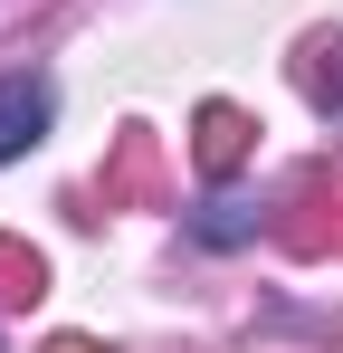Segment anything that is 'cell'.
Returning <instances> with one entry per match:
<instances>
[{"label":"cell","mask_w":343,"mask_h":353,"mask_svg":"<svg viewBox=\"0 0 343 353\" xmlns=\"http://www.w3.org/2000/svg\"><path fill=\"white\" fill-rule=\"evenodd\" d=\"M48 124H57L48 77H0V163H19V153H29Z\"/></svg>","instance_id":"obj_4"},{"label":"cell","mask_w":343,"mask_h":353,"mask_svg":"<svg viewBox=\"0 0 343 353\" xmlns=\"http://www.w3.org/2000/svg\"><path fill=\"white\" fill-rule=\"evenodd\" d=\"M191 230L210 239V248H238V239L258 230V210H248V201H229V191H220V201H210V210H200V220H191Z\"/></svg>","instance_id":"obj_7"},{"label":"cell","mask_w":343,"mask_h":353,"mask_svg":"<svg viewBox=\"0 0 343 353\" xmlns=\"http://www.w3.org/2000/svg\"><path fill=\"white\" fill-rule=\"evenodd\" d=\"M153 181H163V143H153L143 124H124L105 181H96V210H134V201H153ZM96 210H86V220H96Z\"/></svg>","instance_id":"obj_2"},{"label":"cell","mask_w":343,"mask_h":353,"mask_svg":"<svg viewBox=\"0 0 343 353\" xmlns=\"http://www.w3.org/2000/svg\"><path fill=\"white\" fill-rule=\"evenodd\" d=\"M248 143H258V124L238 115L229 96H210V105L191 115V153H200V172H210V181H229V172H238V163H248Z\"/></svg>","instance_id":"obj_3"},{"label":"cell","mask_w":343,"mask_h":353,"mask_svg":"<svg viewBox=\"0 0 343 353\" xmlns=\"http://www.w3.org/2000/svg\"><path fill=\"white\" fill-rule=\"evenodd\" d=\"M39 353H105V344H86V334H48Z\"/></svg>","instance_id":"obj_8"},{"label":"cell","mask_w":343,"mask_h":353,"mask_svg":"<svg viewBox=\"0 0 343 353\" xmlns=\"http://www.w3.org/2000/svg\"><path fill=\"white\" fill-rule=\"evenodd\" d=\"M334 239H343V181H334V172H305L295 191H286V210H277V248L324 258Z\"/></svg>","instance_id":"obj_1"},{"label":"cell","mask_w":343,"mask_h":353,"mask_svg":"<svg viewBox=\"0 0 343 353\" xmlns=\"http://www.w3.org/2000/svg\"><path fill=\"white\" fill-rule=\"evenodd\" d=\"M295 86H305L315 115H343V29H315L295 48Z\"/></svg>","instance_id":"obj_5"},{"label":"cell","mask_w":343,"mask_h":353,"mask_svg":"<svg viewBox=\"0 0 343 353\" xmlns=\"http://www.w3.org/2000/svg\"><path fill=\"white\" fill-rule=\"evenodd\" d=\"M48 296V258L29 239H0V305H39Z\"/></svg>","instance_id":"obj_6"}]
</instances>
